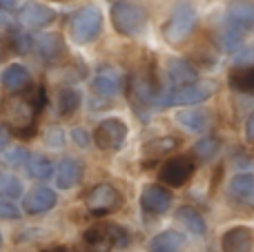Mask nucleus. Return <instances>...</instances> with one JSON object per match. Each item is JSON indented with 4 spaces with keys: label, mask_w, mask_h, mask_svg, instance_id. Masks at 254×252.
Segmentation results:
<instances>
[{
    "label": "nucleus",
    "mask_w": 254,
    "mask_h": 252,
    "mask_svg": "<svg viewBox=\"0 0 254 252\" xmlns=\"http://www.w3.org/2000/svg\"><path fill=\"white\" fill-rule=\"evenodd\" d=\"M147 9L140 7L138 2H131V0H116L112 4V25L119 31L121 36H127V38H134V36H140L145 29H147Z\"/></svg>",
    "instance_id": "f257e3e1"
},
{
    "label": "nucleus",
    "mask_w": 254,
    "mask_h": 252,
    "mask_svg": "<svg viewBox=\"0 0 254 252\" xmlns=\"http://www.w3.org/2000/svg\"><path fill=\"white\" fill-rule=\"evenodd\" d=\"M219 89L216 80L212 78H198L194 83L181 85V87L170 89L167 94H158L156 105L167 107V105H196V103L207 101L210 96H214V92Z\"/></svg>",
    "instance_id": "f03ea898"
},
{
    "label": "nucleus",
    "mask_w": 254,
    "mask_h": 252,
    "mask_svg": "<svg viewBox=\"0 0 254 252\" xmlns=\"http://www.w3.org/2000/svg\"><path fill=\"white\" fill-rule=\"evenodd\" d=\"M196 25H198V11L194 9V4L179 2L172 9L167 22L163 25V38L170 45H181L183 40H188L192 36Z\"/></svg>",
    "instance_id": "7ed1b4c3"
},
{
    "label": "nucleus",
    "mask_w": 254,
    "mask_h": 252,
    "mask_svg": "<svg viewBox=\"0 0 254 252\" xmlns=\"http://www.w3.org/2000/svg\"><path fill=\"white\" fill-rule=\"evenodd\" d=\"M103 31V13L96 4L78 9L71 18V38L76 45H89L101 36Z\"/></svg>",
    "instance_id": "20e7f679"
},
{
    "label": "nucleus",
    "mask_w": 254,
    "mask_h": 252,
    "mask_svg": "<svg viewBox=\"0 0 254 252\" xmlns=\"http://www.w3.org/2000/svg\"><path fill=\"white\" fill-rule=\"evenodd\" d=\"M127 125L123 119H119V116H110V119H103L101 123L96 125V129H94V145L98 147V150H119L121 145L125 143L127 138Z\"/></svg>",
    "instance_id": "39448f33"
},
{
    "label": "nucleus",
    "mask_w": 254,
    "mask_h": 252,
    "mask_svg": "<svg viewBox=\"0 0 254 252\" xmlns=\"http://www.w3.org/2000/svg\"><path fill=\"white\" fill-rule=\"evenodd\" d=\"M121 192L110 183H98L85 194V205L94 217H103L121 208Z\"/></svg>",
    "instance_id": "423d86ee"
},
{
    "label": "nucleus",
    "mask_w": 254,
    "mask_h": 252,
    "mask_svg": "<svg viewBox=\"0 0 254 252\" xmlns=\"http://www.w3.org/2000/svg\"><path fill=\"white\" fill-rule=\"evenodd\" d=\"M194 161L190 156H174V159H167L163 163L161 172H158V179H161L165 186L172 188H181L194 177Z\"/></svg>",
    "instance_id": "0eeeda50"
},
{
    "label": "nucleus",
    "mask_w": 254,
    "mask_h": 252,
    "mask_svg": "<svg viewBox=\"0 0 254 252\" xmlns=\"http://www.w3.org/2000/svg\"><path fill=\"white\" fill-rule=\"evenodd\" d=\"M172 192L165 186H158V183H149L140 190V208L145 214H152V217H161L167 210L172 208Z\"/></svg>",
    "instance_id": "6e6552de"
},
{
    "label": "nucleus",
    "mask_w": 254,
    "mask_h": 252,
    "mask_svg": "<svg viewBox=\"0 0 254 252\" xmlns=\"http://www.w3.org/2000/svg\"><path fill=\"white\" fill-rule=\"evenodd\" d=\"M18 20L25 27H31V29H43V27H49L54 20H56V11L47 4L40 2H25L18 11Z\"/></svg>",
    "instance_id": "1a4fd4ad"
},
{
    "label": "nucleus",
    "mask_w": 254,
    "mask_h": 252,
    "mask_svg": "<svg viewBox=\"0 0 254 252\" xmlns=\"http://www.w3.org/2000/svg\"><path fill=\"white\" fill-rule=\"evenodd\" d=\"M80 179H83V163L78 159L65 156L54 168V183L58 190H71L80 183Z\"/></svg>",
    "instance_id": "9d476101"
},
{
    "label": "nucleus",
    "mask_w": 254,
    "mask_h": 252,
    "mask_svg": "<svg viewBox=\"0 0 254 252\" xmlns=\"http://www.w3.org/2000/svg\"><path fill=\"white\" fill-rule=\"evenodd\" d=\"M123 87H125V78H123V74L116 71V69L98 71V74L94 76V80H92L94 94H98V96H103V98L119 96V94L123 92Z\"/></svg>",
    "instance_id": "9b49d317"
},
{
    "label": "nucleus",
    "mask_w": 254,
    "mask_h": 252,
    "mask_svg": "<svg viewBox=\"0 0 254 252\" xmlns=\"http://www.w3.org/2000/svg\"><path fill=\"white\" fill-rule=\"evenodd\" d=\"M31 47H36L38 56L43 58L45 63H58L63 56L67 54L65 40H63L61 34H43L31 43Z\"/></svg>",
    "instance_id": "f8f14e48"
},
{
    "label": "nucleus",
    "mask_w": 254,
    "mask_h": 252,
    "mask_svg": "<svg viewBox=\"0 0 254 252\" xmlns=\"http://www.w3.org/2000/svg\"><path fill=\"white\" fill-rule=\"evenodd\" d=\"M225 13H228L230 27L243 31V34L254 27V4L250 0H232L225 9Z\"/></svg>",
    "instance_id": "ddd939ff"
},
{
    "label": "nucleus",
    "mask_w": 254,
    "mask_h": 252,
    "mask_svg": "<svg viewBox=\"0 0 254 252\" xmlns=\"http://www.w3.org/2000/svg\"><path fill=\"white\" fill-rule=\"evenodd\" d=\"M56 203H58L56 192L40 186V188H34V190L25 196L22 208H25L27 214H45V212H49L52 208H56Z\"/></svg>",
    "instance_id": "4468645a"
},
{
    "label": "nucleus",
    "mask_w": 254,
    "mask_h": 252,
    "mask_svg": "<svg viewBox=\"0 0 254 252\" xmlns=\"http://www.w3.org/2000/svg\"><path fill=\"white\" fill-rule=\"evenodd\" d=\"M228 194H230V199L237 201L239 205H246V208L254 205V177L250 172L234 174L228 186Z\"/></svg>",
    "instance_id": "2eb2a0df"
},
{
    "label": "nucleus",
    "mask_w": 254,
    "mask_h": 252,
    "mask_svg": "<svg viewBox=\"0 0 254 252\" xmlns=\"http://www.w3.org/2000/svg\"><path fill=\"white\" fill-rule=\"evenodd\" d=\"M0 83H2V87L7 89L9 94H18V92H22V89L29 87L31 74L25 65H20V63H11V65H7L4 71L0 74Z\"/></svg>",
    "instance_id": "dca6fc26"
},
{
    "label": "nucleus",
    "mask_w": 254,
    "mask_h": 252,
    "mask_svg": "<svg viewBox=\"0 0 254 252\" xmlns=\"http://www.w3.org/2000/svg\"><path fill=\"white\" fill-rule=\"evenodd\" d=\"M221 250L223 252H250L252 250V228L250 226L230 228L221 237Z\"/></svg>",
    "instance_id": "f3484780"
},
{
    "label": "nucleus",
    "mask_w": 254,
    "mask_h": 252,
    "mask_svg": "<svg viewBox=\"0 0 254 252\" xmlns=\"http://www.w3.org/2000/svg\"><path fill=\"white\" fill-rule=\"evenodd\" d=\"M176 123L183 129H188L190 134H203L212 125V116L207 110H198V107H194V110H181L176 114Z\"/></svg>",
    "instance_id": "a211bd4d"
},
{
    "label": "nucleus",
    "mask_w": 254,
    "mask_h": 252,
    "mask_svg": "<svg viewBox=\"0 0 254 252\" xmlns=\"http://www.w3.org/2000/svg\"><path fill=\"white\" fill-rule=\"evenodd\" d=\"M167 76H170L174 87H181V85L198 80L196 67L190 61H185V58H170V61H167Z\"/></svg>",
    "instance_id": "6ab92c4d"
},
{
    "label": "nucleus",
    "mask_w": 254,
    "mask_h": 252,
    "mask_svg": "<svg viewBox=\"0 0 254 252\" xmlns=\"http://www.w3.org/2000/svg\"><path fill=\"white\" fill-rule=\"evenodd\" d=\"M185 248V237L183 232L176 230H163L156 237L149 239L147 250L149 252H181Z\"/></svg>",
    "instance_id": "aec40b11"
},
{
    "label": "nucleus",
    "mask_w": 254,
    "mask_h": 252,
    "mask_svg": "<svg viewBox=\"0 0 254 252\" xmlns=\"http://www.w3.org/2000/svg\"><path fill=\"white\" fill-rule=\"evenodd\" d=\"M179 141L174 136H165V138H154V141H147L143 145V156H145V165L154 163L158 159H165V154H170L172 150H176Z\"/></svg>",
    "instance_id": "412c9836"
},
{
    "label": "nucleus",
    "mask_w": 254,
    "mask_h": 252,
    "mask_svg": "<svg viewBox=\"0 0 254 252\" xmlns=\"http://www.w3.org/2000/svg\"><path fill=\"white\" fill-rule=\"evenodd\" d=\"M85 244L92 252H112L114 244H112L110 237V226L101 223V226H94L85 232Z\"/></svg>",
    "instance_id": "4be33fe9"
},
{
    "label": "nucleus",
    "mask_w": 254,
    "mask_h": 252,
    "mask_svg": "<svg viewBox=\"0 0 254 252\" xmlns=\"http://www.w3.org/2000/svg\"><path fill=\"white\" fill-rule=\"evenodd\" d=\"M176 219H179V221L183 223L185 230L192 232V235H196V237H203V235L207 232V223H205V219H203V214L198 212L196 208L183 205V208L176 210Z\"/></svg>",
    "instance_id": "5701e85b"
},
{
    "label": "nucleus",
    "mask_w": 254,
    "mask_h": 252,
    "mask_svg": "<svg viewBox=\"0 0 254 252\" xmlns=\"http://www.w3.org/2000/svg\"><path fill=\"white\" fill-rule=\"evenodd\" d=\"M80 107V92L74 87H61L56 92V114L67 119V116L76 114Z\"/></svg>",
    "instance_id": "b1692460"
},
{
    "label": "nucleus",
    "mask_w": 254,
    "mask_h": 252,
    "mask_svg": "<svg viewBox=\"0 0 254 252\" xmlns=\"http://www.w3.org/2000/svg\"><path fill=\"white\" fill-rule=\"evenodd\" d=\"M25 168H27V172H29L31 179H40V181H45V179H49L54 174L52 161H49L47 156H40V154H34V156L29 154Z\"/></svg>",
    "instance_id": "393cba45"
},
{
    "label": "nucleus",
    "mask_w": 254,
    "mask_h": 252,
    "mask_svg": "<svg viewBox=\"0 0 254 252\" xmlns=\"http://www.w3.org/2000/svg\"><path fill=\"white\" fill-rule=\"evenodd\" d=\"M230 87L234 89V92H241V94H248L252 92L254 87V71L252 67H237V69L230 74Z\"/></svg>",
    "instance_id": "a878e982"
},
{
    "label": "nucleus",
    "mask_w": 254,
    "mask_h": 252,
    "mask_svg": "<svg viewBox=\"0 0 254 252\" xmlns=\"http://www.w3.org/2000/svg\"><path fill=\"white\" fill-rule=\"evenodd\" d=\"M219 138L216 136H203L201 141H196L194 143V154L198 156L201 161H207V159H212V156L219 152Z\"/></svg>",
    "instance_id": "bb28decb"
},
{
    "label": "nucleus",
    "mask_w": 254,
    "mask_h": 252,
    "mask_svg": "<svg viewBox=\"0 0 254 252\" xmlns=\"http://www.w3.org/2000/svg\"><path fill=\"white\" fill-rule=\"evenodd\" d=\"M27 159H29V152L25 147H11V150L7 147L2 154V163L7 168H22L27 163Z\"/></svg>",
    "instance_id": "cd10ccee"
},
{
    "label": "nucleus",
    "mask_w": 254,
    "mask_h": 252,
    "mask_svg": "<svg viewBox=\"0 0 254 252\" xmlns=\"http://www.w3.org/2000/svg\"><path fill=\"white\" fill-rule=\"evenodd\" d=\"M0 194L4 196H20L22 194V183L18 181L13 174L0 172Z\"/></svg>",
    "instance_id": "c85d7f7f"
},
{
    "label": "nucleus",
    "mask_w": 254,
    "mask_h": 252,
    "mask_svg": "<svg viewBox=\"0 0 254 252\" xmlns=\"http://www.w3.org/2000/svg\"><path fill=\"white\" fill-rule=\"evenodd\" d=\"M7 45L11 52L25 54L31 49V38H29V34H25V31H11V36L7 38Z\"/></svg>",
    "instance_id": "c756f323"
},
{
    "label": "nucleus",
    "mask_w": 254,
    "mask_h": 252,
    "mask_svg": "<svg viewBox=\"0 0 254 252\" xmlns=\"http://www.w3.org/2000/svg\"><path fill=\"white\" fill-rule=\"evenodd\" d=\"M107 226H110V237H112V244H114V248H125V246L131 241L129 232H127L125 228L116 226V223H107Z\"/></svg>",
    "instance_id": "7c9ffc66"
},
{
    "label": "nucleus",
    "mask_w": 254,
    "mask_h": 252,
    "mask_svg": "<svg viewBox=\"0 0 254 252\" xmlns=\"http://www.w3.org/2000/svg\"><path fill=\"white\" fill-rule=\"evenodd\" d=\"M27 105H29V110L34 112V114L43 112V107H45V87H43V85H40V87H34V89L29 92Z\"/></svg>",
    "instance_id": "2f4dec72"
},
{
    "label": "nucleus",
    "mask_w": 254,
    "mask_h": 252,
    "mask_svg": "<svg viewBox=\"0 0 254 252\" xmlns=\"http://www.w3.org/2000/svg\"><path fill=\"white\" fill-rule=\"evenodd\" d=\"M20 217H22L20 208H16L11 201H0V219H9V221H13V219H20Z\"/></svg>",
    "instance_id": "473e14b6"
},
{
    "label": "nucleus",
    "mask_w": 254,
    "mask_h": 252,
    "mask_svg": "<svg viewBox=\"0 0 254 252\" xmlns=\"http://www.w3.org/2000/svg\"><path fill=\"white\" fill-rule=\"evenodd\" d=\"M45 141H47V145H49V147H56V150H58V147L65 145V134H63L61 129L54 127L52 132L47 134V138H45Z\"/></svg>",
    "instance_id": "72a5a7b5"
},
{
    "label": "nucleus",
    "mask_w": 254,
    "mask_h": 252,
    "mask_svg": "<svg viewBox=\"0 0 254 252\" xmlns=\"http://www.w3.org/2000/svg\"><path fill=\"white\" fill-rule=\"evenodd\" d=\"M11 22H13L11 9H9L7 4L0 2V29H9V27H11Z\"/></svg>",
    "instance_id": "f704fd0d"
},
{
    "label": "nucleus",
    "mask_w": 254,
    "mask_h": 252,
    "mask_svg": "<svg viewBox=\"0 0 254 252\" xmlns=\"http://www.w3.org/2000/svg\"><path fill=\"white\" fill-rule=\"evenodd\" d=\"M9 143H11V129L7 125H0V154L9 147Z\"/></svg>",
    "instance_id": "c9c22d12"
},
{
    "label": "nucleus",
    "mask_w": 254,
    "mask_h": 252,
    "mask_svg": "<svg viewBox=\"0 0 254 252\" xmlns=\"http://www.w3.org/2000/svg\"><path fill=\"white\" fill-rule=\"evenodd\" d=\"M71 138H74V141L78 143L83 150H85V147H89V136H87V132H83L80 127H76L74 132H71Z\"/></svg>",
    "instance_id": "e433bc0d"
},
{
    "label": "nucleus",
    "mask_w": 254,
    "mask_h": 252,
    "mask_svg": "<svg viewBox=\"0 0 254 252\" xmlns=\"http://www.w3.org/2000/svg\"><path fill=\"white\" fill-rule=\"evenodd\" d=\"M246 141L248 143L254 141V116L252 114L248 116V121H246Z\"/></svg>",
    "instance_id": "4c0bfd02"
},
{
    "label": "nucleus",
    "mask_w": 254,
    "mask_h": 252,
    "mask_svg": "<svg viewBox=\"0 0 254 252\" xmlns=\"http://www.w3.org/2000/svg\"><path fill=\"white\" fill-rule=\"evenodd\" d=\"M40 252H80V250L65 248V246H56V248H47V250H40Z\"/></svg>",
    "instance_id": "58836bf2"
},
{
    "label": "nucleus",
    "mask_w": 254,
    "mask_h": 252,
    "mask_svg": "<svg viewBox=\"0 0 254 252\" xmlns=\"http://www.w3.org/2000/svg\"><path fill=\"white\" fill-rule=\"evenodd\" d=\"M0 248H2V235H0Z\"/></svg>",
    "instance_id": "ea45409f"
}]
</instances>
